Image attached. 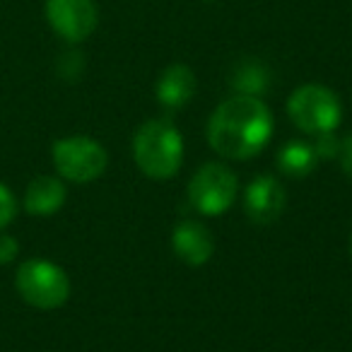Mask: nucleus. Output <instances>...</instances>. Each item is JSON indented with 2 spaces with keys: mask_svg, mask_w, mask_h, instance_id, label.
<instances>
[{
  "mask_svg": "<svg viewBox=\"0 0 352 352\" xmlns=\"http://www.w3.org/2000/svg\"><path fill=\"white\" fill-rule=\"evenodd\" d=\"M17 256H20V244H17V239L0 232V265L12 263Z\"/></svg>",
  "mask_w": 352,
  "mask_h": 352,
  "instance_id": "nucleus-16",
  "label": "nucleus"
},
{
  "mask_svg": "<svg viewBox=\"0 0 352 352\" xmlns=\"http://www.w3.org/2000/svg\"><path fill=\"white\" fill-rule=\"evenodd\" d=\"M171 249L186 265H206L215 254V236L203 222L182 220L171 234Z\"/></svg>",
  "mask_w": 352,
  "mask_h": 352,
  "instance_id": "nucleus-9",
  "label": "nucleus"
},
{
  "mask_svg": "<svg viewBox=\"0 0 352 352\" xmlns=\"http://www.w3.org/2000/svg\"><path fill=\"white\" fill-rule=\"evenodd\" d=\"M65 198H68V188H65L63 179L60 176L41 174L30 182L25 198H22V206H25V210L30 215L49 217L56 215L65 206Z\"/></svg>",
  "mask_w": 352,
  "mask_h": 352,
  "instance_id": "nucleus-11",
  "label": "nucleus"
},
{
  "mask_svg": "<svg viewBox=\"0 0 352 352\" xmlns=\"http://www.w3.org/2000/svg\"><path fill=\"white\" fill-rule=\"evenodd\" d=\"M196 73L186 63H171L157 78L155 97L160 107L169 109V111H179V109L188 107V102L196 94Z\"/></svg>",
  "mask_w": 352,
  "mask_h": 352,
  "instance_id": "nucleus-10",
  "label": "nucleus"
},
{
  "mask_svg": "<svg viewBox=\"0 0 352 352\" xmlns=\"http://www.w3.org/2000/svg\"><path fill=\"white\" fill-rule=\"evenodd\" d=\"M44 12L51 30L68 44H82L99 25V8L94 0H46Z\"/></svg>",
  "mask_w": 352,
  "mask_h": 352,
  "instance_id": "nucleus-7",
  "label": "nucleus"
},
{
  "mask_svg": "<svg viewBox=\"0 0 352 352\" xmlns=\"http://www.w3.org/2000/svg\"><path fill=\"white\" fill-rule=\"evenodd\" d=\"M56 174L70 184H92L107 171L109 152L89 135L58 138L51 147Z\"/></svg>",
  "mask_w": 352,
  "mask_h": 352,
  "instance_id": "nucleus-5",
  "label": "nucleus"
},
{
  "mask_svg": "<svg viewBox=\"0 0 352 352\" xmlns=\"http://www.w3.org/2000/svg\"><path fill=\"white\" fill-rule=\"evenodd\" d=\"M232 89L236 94H249V97H261L265 94L270 82L268 68L258 60H241L232 73Z\"/></svg>",
  "mask_w": 352,
  "mask_h": 352,
  "instance_id": "nucleus-13",
  "label": "nucleus"
},
{
  "mask_svg": "<svg viewBox=\"0 0 352 352\" xmlns=\"http://www.w3.org/2000/svg\"><path fill=\"white\" fill-rule=\"evenodd\" d=\"M15 289L30 307L51 311L68 302L70 278L58 263L46 258H27L17 265Z\"/></svg>",
  "mask_w": 352,
  "mask_h": 352,
  "instance_id": "nucleus-3",
  "label": "nucleus"
},
{
  "mask_svg": "<svg viewBox=\"0 0 352 352\" xmlns=\"http://www.w3.org/2000/svg\"><path fill=\"white\" fill-rule=\"evenodd\" d=\"M239 182L236 174L222 162L203 164L188 182V201L201 215L215 217L227 212L236 201Z\"/></svg>",
  "mask_w": 352,
  "mask_h": 352,
  "instance_id": "nucleus-6",
  "label": "nucleus"
},
{
  "mask_svg": "<svg viewBox=\"0 0 352 352\" xmlns=\"http://www.w3.org/2000/svg\"><path fill=\"white\" fill-rule=\"evenodd\" d=\"M316 152L307 140H287L278 152V169L289 179H304L316 169Z\"/></svg>",
  "mask_w": 352,
  "mask_h": 352,
  "instance_id": "nucleus-12",
  "label": "nucleus"
},
{
  "mask_svg": "<svg viewBox=\"0 0 352 352\" xmlns=\"http://www.w3.org/2000/svg\"><path fill=\"white\" fill-rule=\"evenodd\" d=\"M314 152H316L318 160H336L338 152H340V140H338L336 131L331 133H321V135H314Z\"/></svg>",
  "mask_w": 352,
  "mask_h": 352,
  "instance_id": "nucleus-15",
  "label": "nucleus"
},
{
  "mask_svg": "<svg viewBox=\"0 0 352 352\" xmlns=\"http://www.w3.org/2000/svg\"><path fill=\"white\" fill-rule=\"evenodd\" d=\"M135 166L152 182H166L179 174L184 162V135L166 118L142 123L133 138Z\"/></svg>",
  "mask_w": 352,
  "mask_h": 352,
  "instance_id": "nucleus-2",
  "label": "nucleus"
},
{
  "mask_svg": "<svg viewBox=\"0 0 352 352\" xmlns=\"http://www.w3.org/2000/svg\"><path fill=\"white\" fill-rule=\"evenodd\" d=\"M287 116L307 135L331 133L340 126V97L326 85L307 82L297 87L287 99Z\"/></svg>",
  "mask_w": 352,
  "mask_h": 352,
  "instance_id": "nucleus-4",
  "label": "nucleus"
},
{
  "mask_svg": "<svg viewBox=\"0 0 352 352\" xmlns=\"http://www.w3.org/2000/svg\"><path fill=\"white\" fill-rule=\"evenodd\" d=\"M287 206L285 186L273 174H258L244 191V212L256 225H270Z\"/></svg>",
  "mask_w": 352,
  "mask_h": 352,
  "instance_id": "nucleus-8",
  "label": "nucleus"
},
{
  "mask_svg": "<svg viewBox=\"0 0 352 352\" xmlns=\"http://www.w3.org/2000/svg\"><path fill=\"white\" fill-rule=\"evenodd\" d=\"M206 135L212 150L225 160H251L273 138V113L261 97L234 94L210 113Z\"/></svg>",
  "mask_w": 352,
  "mask_h": 352,
  "instance_id": "nucleus-1",
  "label": "nucleus"
},
{
  "mask_svg": "<svg viewBox=\"0 0 352 352\" xmlns=\"http://www.w3.org/2000/svg\"><path fill=\"white\" fill-rule=\"evenodd\" d=\"M338 160H340V166L345 171L347 179H352V133L340 140V152H338Z\"/></svg>",
  "mask_w": 352,
  "mask_h": 352,
  "instance_id": "nucleus-18",
  "label": "nucleus"
},
{
  "mask_svg": "<svg viewBox=\"0 0 352 352\" xmlns=\"http://www.w3.org/2000/svg\"><path fill=\"white\" fill-rule=\"evenodd\" d=\"M347 251H350V258H352V234H350V244H347Z\"/></svg>",
  "mask_w": 352,
  "mask_h": 352,
  "instance_id": "nucleus-19",
  "label": "nucleus"
},
{
  "mask_svg": "<svg viewBox=\"0 0 352 352\" xmlns=\"http://www.w3.org/2000/svg\"><path fill=\"white\" fill-rule=\"evenodd\" d=\"M17 217V198L6 184H0V232L12 225Z\"/></svg>",
  "mask_w": 352,
  "mask_h": 352,
  "instance_id": "nucleus-14",
  "label": "nucleus"
},
{
  "mask_svg": "<svg viewBox=\"0 0 352 352\" xmlns=\"http://www.w3.org/2000/svg\"><path fill=\"white\" fill-rule=\"evenodd\" d=\"M82 56L78 54V51H70V54L63 56V60H60V75L68 80H75L80 73H82Z\"/></svg>",
  "mask_w": 352,
  "mask_h": 352,
  "instance_id": "nucleus-17",
  "label": "nucleus"
}]
</instances>
